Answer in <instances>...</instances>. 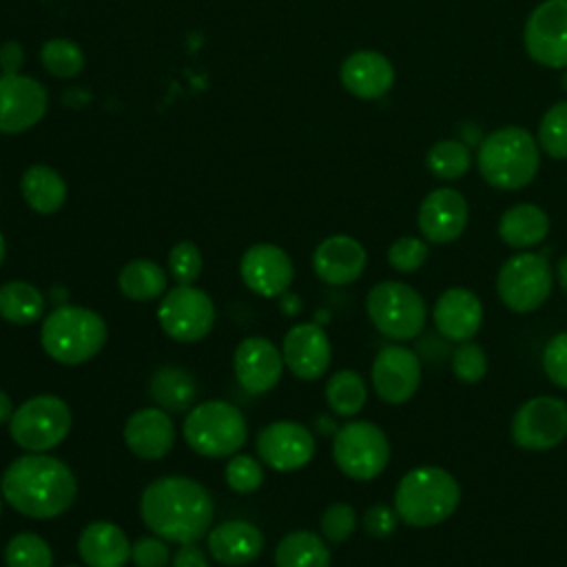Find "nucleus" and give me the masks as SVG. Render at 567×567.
Returning <instances> with one entry per match:
<instances>
[{
    "mask_svg": "<svg viewBox=\"0 0 567 567\" xmlns=\"http://www.w3.org/2000/svg\"><path fill=\"white\" fill-rule=\"evenodd\" d=\"M40 62L55 78H73L84 66V53L75 42L66 38H53L40 49Z\"/></svg>",
    "mask_w": 567,
    "mask_h": 567,
    "instance_id": "nucleus-37",
    "label": "nucleus"
},
{
    "mask_svg": "<svg viewBox=\"0 0 567 567\" xmlns=\"http://www.w3.org/2000/svg\"><path fill=\"white\" fill-rule=\"evenodd\" d=\"M261 549L264 534L248 520H226L208 532V551L221 565H248L259 558Z\"/></svg>",
    "mask_w": 567,
    "mask_h": 567,
    "instance_id": "nucleus-25",
    "label": "nucleus"
},
{
    "mask_svg": "<svg viewBox=\"0 0 567 567\" xmlns=\"http://www.w3.org/2000/svg\"><path fill=\"white\" fill-rule=\"evenodd\" d=\"M173 567H208L204 551L195 543H186L173 556Z\"/></svg>",
    "mask_w": 567,
    "mask_h": 567,
    "instance_id": "nucleus-47",
    "label": "nucleus"
},
{
    "mask_svg": "<svg viewBox=\"0 0 567 567\" xmlns=\"http://www.w3.org/2000/svg\"><path fill=\"white\" fill-rule=\"evenodd\" d=\"M22 62H24V51L18 42H4L0 47V66L4 73L16 75L22 69Z\"/></svg>",
    "mask_w": 567,
    "mask_h": 567,
    "instance_id": "nucleus-46",
    "label": "nucleus"
},
{
    "mask_svg": "<svg viewBox=\"0 0 567 567\" xmlns=\"http://www.w3.org/2000/svg\"><path fill=\"white\" fill-rule=\"evenodd\" d=\"M434 323L445 339L467 341L483 323V303L470 288H450L436 299Z\"/></svg>",
    "mask_w": 567,
    "mask_h": 567,
    "instance_id": "nucleus-24",
    "label": "nucleus"
},
{
    "mask_svg": "<svg viewBox=\"0 0 567 567\" xmlns=\"http://www.w3.org/2000/svg\"><path fill=\"white\" fill-rule=\"evenodd\" d=\"M0 492L16 512L29 518H53L71 507L78 481L66 463L35 452L7 465Z\"/></svg>",
    "mask_w": 567,
    "mask_h": 567,
    "instance_id": "nucleus-2",
    "label": "nucleus"
},
{
    "mask_svg": "<svg viewBox=\"0 0 567 567\" xmlns=\"http://www.w3.org/2000/svg\"><path fill=\"white\" fill-rule=\"evenodd\" d=\"M168 545L159 536H142L131 545V560L135 567H166Z\"/></svg>",
    "mask_w": 567,
    "mask_h": 567,
    "instance_id": "nucleus-44",
    "label": "nucleus"
},
{
    "mask_svg": "<svg viewBox=\"0 0 567 567\" xmlns=\"http://www.w3.org/2000/svg\"><path fill=\"white\" fill-rule=\"evenodd\" d=\"M549 233V217L536 204H514L498 219V235L512 248H532Z\"/></svg>",
    "mask_w": 567,
    "mask_h": 567,
    "instance_id": "nucleus-27",
    "label": "nucleus"
},
{
    "mask_svg": "<svg viewBox=\"0 0 567 567\" xmlns=\"http://www.w3.org/2000/svg\"><path fill=\"white\" fill-rule=\"evenodd\" d=\"M66 567H78V565H66Z\"/></svg>",
    "mask_w": 567,
    "mask_h": 567,
    "instance_id": "nucleus-54",
    "label": "nucleus"
},
{
    "mask_svg": "<svg viewBox=\"0 0 567 567\" xmlns=\"http://www.w3.org/2000/svg\"><path fill=\"white\" fill-rule=\"evenodd\" d=\"M332 458L354 481L377 478L390 461V443L383 430L370 421H350L334 432Z\"/></svg>",
    "mask_w": 567,
    "mask_h": 567,
    "instance_id": "nucleus-9",
    "label": "nucleus"
},
{
    "mask_svg": "<svg viewBox=\"0 0 567 567\" xmlns=\"http://www.w3.org/2000/svg\"><path fill=\"white\" fill-rule=\"evenodd\" d=\"M117 284L124 297L133 301H151L166 292L168 279L159 264L151 259H133L120 270Z\"/></svg>",
    "mask_w": 567,
    "mask_h": 567,
    "instance_id": "nucleus-31",
    "label": "nucleus"
},
{
    "mask_svg": "<svg viewBox=\"0 0 567 567\" xmlns=\"http://www.w3.org/2000/svg\"><path fill=\"white\" fill-rule=\"evenodd\" d=\"M365 310L372 326L388 339L405 341L425 328V301L403 281H381L365 299Z\"/></svg>",
    "mask_w": 567,
    "mask_h": 567,
    "instance_id": "nucleus-7",
    "label": "nucleus"
},
{
    "mask_svg": "<svg viewBox=\"0 0 567 567\" xmlns=\"http://www.w3.org/2000/svg\"><path fill=\"white\" fill-rule=\"evenodd\" d=\"M281 357L295 377L315 381L330 365V339L317 323H297L284 337Z\"/></svg>",
    "mask_w": 567,
    "mask_h": 567,
    "instance_id": "nucleus-20",
    "label": "nucleus"
},
{
    "mask_svg": "<svg viewBox=\"0 0 567 567\" xmlns=\"http://www.w3.org/2000/svg\"><path fill=\"white\" fill-rule=\"evenodd\" d=\"M11 416H13L11 399H9V394H7V392H2V390H0V423L11 421Z\"/></svg>",
    "mask_w": 567,
    "mask_h": 567,
    "instance_id": "nucleus-48",
    "label": "nucleus"
},
{
    "mask_svg": "<svg viewBox=\"0 0 567 567\" xmlns=\"http://www.w3.org/2000/svg\"><path fill=\"white\" fill-rule=\"evenodd\" d=\"M461 487L456 478L434 465L410 470L396 485L394 509L412 527H432L443 523L458 505Z\"/></svg>",
    "mask_w": 567,
    "mask_h": 567,
    "instance_id": "nucleus-4",
    "label": "nucleus"
},
{
    "mask_svg": "<svg viewBox=\"0 0 567 567\" xmlns=\"http://www.w3.org/2000/svg\"><path fill=\"white\" fill-rule=\"evenodd\" d=\"M239 275L252 292L261 297H281L292 284L295 266L284 248L275 244H255L244 252Z\"/></svg>",
    "mask_w": 567,
    "mask_h": 567,
    "instance_id": "nucleus-17",
    "label": "nucleus"
},
{
    "mask_svg": "<svg viewBox=\"0 0 567 567\" xmlns=\"http://www.w3.org/2000/svg\"><path fill=\"white\" fill-rule=\"evenodd\" d=\"M281 308H284L286 315H297L299 308H301V301L297 297H290L288 292H284L281 295Z\"/></svg>",
    "mask_w": 567,
    "mask_h": 567,
    "instance_id": "nucleus-49",
    "label": "nucleus"
},
{
    "mask_svg": "<svg viewBox=\"0 0 567 567\" xmlns=\"http://www.w3.org/2000/svg\"><path fill=\"white\" fill-rule=\"evenodd\" d=\"M543 370L551 383L567 388V332L551 337L543 350Z\"/></svg>",
    "mask_w": 567,
    "mask_h": 567,
    "instance_id": "nucleus-43",
    "label": "nucleus"
},
{
    "mask_svg": "<svg viewBox=\"0 0 567 567\" xmlns=\"http://www.w3.org/2000/svg\"><path fill=\"white\" fill-rule=\"evenodd\" d=\"M368 255L350 235H332L323 239L312 255L315 275L330 286H346L361 277Z\"/></svg>",
    "mask_w": 567,
    "mask_h": 567,
    "instance_id": "nucleus-21",
    "label": "nucleus"
},
{
    "mask_svg": "<svg viewBox=\"0 0 567 567\" xmlns=\"http://www.w3.org/2000/svg\"><path fill=\"white\" fill-rule=\"evenodd\" d=\"M157 321L171 339L195 343L210 332L215 323V303L202 288L179 284L164 292L157 308Z\"/></svg>",
    "mask_w": 567,
    "mask_h": 567,
    "instance_id": "nucleus-11",
    "label": "nucleus"
},
{
    "mask_svg": "<svg viewBox=\"0 0 567 567\" xmlns=\"http://www.w3.org/2000/svg\"><path fill=\"white\" fill-rule=\"evenodd\" d=\"M226 483L239 494L257 492L264 483V470L250 454H233L226 465Z\"/></svg>",
    "mask_w": 567,
    "mask_h": 567,
    "instance_id": "nucleus-38",
    "label": "nucleus"
},
{
    "mask_svg": "<svg viewBox=\"0 0 567 567\" xmlns=\"http://www.w3.org/2000/svg\"><path fill=\"white\" fill-rule=\"evenodd\" d=\"M365 381L354 370H339L326 383L328 408L339 416H354L365 403Z\"/></svg>",
    "mask_w": 567,
    "mask_h": 567,
    "instance_id": "nucleus-34",
    "label": "nucleus"
},
{
    "mask_svg": "<svg viewBox=\"0 0 567 567\" xmlns=\"http://www.w3.org/2000/svg\"><path fill=\"white\" fill-rule=\"evenodd\" d=\"M104 319L82 306H58L44 317L40 341L44 352L64 365H80L93 359L106 343Z\"/></svg>",
    "mask_w": 567,
    "mask_h": 567,
    "instance_id": "nucleus-5",
    "label": "nucleus"
},
{
    "mask_svg": "<svg viewBox=\"0 0 567 567\" xmlns=\"http://www.w3.org/2000/svg\"><path fill=\"white\" fill-rule=\"evenodd\" d=\"M78 551L86 567H124L131 560V543L111 520L89 523L80 532Z\"/></svg>",
    "mask_w": 567,
    "mask_h": 567,
    "instance_id": "nucleus-26",
    "label": "nucleus"
},
{
    "mask_svg": "<svg viewBox=\"0 0 567 567\" xmlns=\"http://www.w3.org/2000/svg\"><path fill=\"white\" fill-rule=\"evenodd\" d=\"M501 301L514 312H532L545 303L551 292L549 261L538 252H518L509 257L496 277Z\"/></svg>",
    "mask_w": 567,
    "mask_h": 567,
    "instance_id": "nucleus-10",
    "label": "nucleus"
},
{
    "mask_svg": "<svg viewBox=\"0 0 567 567\" xmlns=\"http://www.w3.org/2000/svg\"><path fill=\"white\" fill-rule=\"evenodd\" d=\"M47 111L44 86L27 75H0V133H22Z\"/></svg>",
    "mask_w": 567,
    "mask_h": 567,
    "instance_id": "nucleus-16",
    "label": "nucleus"
},
{
    "mask_svg": "<svg viewBox=\"0 0 567 567\" xmlns=\"http://www.w3.org/2000/svg\"><path fill=\"white\" fill-rule=\"evenodd\" d=\"M421 383V361L405 346H383L372 361V385L379 399L399 405L412 399Z\"/></svg>",
    "mask_w": 567,
    "mask_h": 567,
    "instance_id": "nucleus-15",
    "label": "nucleus"
},
{
    "mask_svg": "<svg viewBox=\"0 0 567 567\" xmlns=\"http://www.w3.org/2000/svg\"><path fill=\"white\" fill-rule=\"evenodd\" d=\"M563 86H565V91H567V69H565V73H563Z\"/></svg>",
    "mask_w": 567,
    "mask_h": 567,
    "instance_id": "nucleus-52",
    "label": "nucleus"
},
{
    "mask_svg": "<svg viewBox=\"0 0 567 567\" xmlns=\"http://www.w3.org/2000/svg\"><path fill=\"white\" fill-rule=\"evenodd\" d=\"M396 523H399L396 509L383 503L368 507L363 514V527L372 538H388L396 529Z\"/></svg>",
    "mask_w": 567,
    "mask_h": 567,
    "instance_id": "nucleus-45",
    "label": "nucleus"
},
{
    "mask_svg": "<svg viewBox=\"0 0 567 567\" xmlns=\"http://www.w3.org/2000/svg\"><path fill=\"white\" fill-rule=\"evenodd\" d=\"M357 527V512L348 503H332L321 516V534L330 543H343Z\"/></svg>",
    "mask_w": 567,
    "mask_h": 567,
    "instance_id": "nucleus-42",
    "label": "nucleus"
},
{
    "mask_svg": "<svg viewBox=\"0 0 567 567\" xmlns=\"http://www.w3.org/2000/svg\"><path fill=\"white\" fill-rule=\"evenodd\" d=\"M556 275H558V281L563 286V290H567V255L558 261V268H556Z\"/></svg>",
    "mask_w": 567,
    "mask_h": 567,
    "instance_id": "nucleus-50",
    "label": "nucleus"
},
{
    "mask_svg": "<svg viewBox=\"0 0 567 567\" xmlns=\"http://www.w3.org/2000/svg\"><path fill=\"white\" fill-rule=\"evenodd\" d=\"M144 525L159 538L177 545L199 540L215 516L210 492L188 476L151 481L140 498Z\"/></svg>",
    "mask_w": 567,
    "mask_h": 567,
    "instance_id": "nucleus-1",
    "label": "nucleus"
},
{
    "mask_svg": "<svg viewBox=\"0 0 567 567\" xmlns=\"http://www.w3.org/2000/svg\"><path fill=\"white\" fill-rule=\"evenodd\" d=\"M567 436V403L556 396L525 401L512 419V439L523 450H549Z\"/></svg>",
    "mask_w": 567,
    "mask_h": 567,
    "instance_id": "nucleus-13",
    "label": "nucleus"
},
{
    "mask_svg": "<svg viewBox=\"0 0 567 567\" xmlns=\"http://www.w3.org/2000/svg\"><path fill=\"white\" fill-rule=\"evenodd\" d=\"M257 454L268 467L292 472L312 461L315 436L297 421H275L257 434Z\"/></svg>",
    "mask_w": 567,
    "mask_h": 567,
    "instance_id": "nucleus-14",
    "label": "nucleus"
},
{
    "mask_svg": "<svg viewBox=\"0 0 567 567\" xmlns=\"http://www.w3.org/2000/svg\"><path fill=\"white\" fill-rule=\"evenodd\" d=\"M425 166L436 179H461L472 166V151L463 140H439L425 155Z\"/></svg>",
    "mask_w": 567,
    "mask_h": 567,
    "instance_id": "nucleus-33",
    "label": "nucleus"
},
{
    "mask_svg": "<svg viewBox=\"0 0 567 567\" xmlns=\"http://www.w3.org/2000/svg\"><path fill=\"white\" fill-rule=\"evenodd\" d=\"M275 567H330V549L315 532L297 529L279 540Z\"/></svg>",
    "mask_w": 567,
    "mask_h": 567,
    "instance_id": "nucleus-30",
    "label": "nucleus"
},
{
    "mask_svg": "<svg viewBox=\"0 0 567 567\" xmlns=\"http://www.w3.org/2000/svg\"><path fill=\"white\" fill-rule=\"evenodd\" d=\"M527 55L549 69H567V0H543L525 22Z\"/></svg>",
    "mask_w": 567,
    "mask_h": 567,
    "instance_id": "nucleus-12",
    "label": "nucleus"
},
{
    "mask_svg": "<svg viewBox=\"0 0 567 567\" xmlns=\"http://www.w3.org/2000/svg\"><path fill=\"white\" fill-rule=\"evenodd\" d=\"M4 563L7 567H51L53 554L42 536L33 532H20L7 543Z\"/></svg>",
    "mask_w": 567,
    "mask_h": 567,
    "instance_id": "nucleus-35",
    "label": "nucleus"
},
{
    "mask_svg": "<svg viewBox=\"0 0 567 567\" xmlns=\"http://www.w3.org/2000/svg\"><path fill=\"white\" fill-rule=\"evenodd\" d=\"M536 142L554 159H567V100L545 111L538 124Z\"/></svg>",
    "mask_w": 567,
    "mask_h": 567,
    "instance_id": "nucleus-36",
    "label": "nucleus"
},
{
    "mask_svg": "<svg viewBox=\"0 0 567 567\" xmlns=\"http://www.w3.org/2000/svg\"><path fill=\"white\" fill-rule=\"evenodd\" d=\"M182 432L193 452L208 458H221L239 452L246 443L248 425L237 405L213 399L188 410Z\"/></svg>",
    "mask_w": 567,
    "mask_h": 567,
    "instance_id": "nucleus-6",
    "label": "nucleus"
},
{
    "mask_svg": "<svg viewBox=\"0 0 567 567\" xmlns=\"http://www.w3.org/2000/svg\"><path fill=\"white\" fill-rule=\"evenodd\" d=\"M148 392L162 410L184 412L197 399V383L190 372L175 365H164L151 377Z\"/></svg>",
    "mask_w": 567,
    "mask_h": 567,
    "instance_id": "nucleus-29",
    "label": "nucleus"
},
{
    "mask_svg": "<svg viewBox=\"0 0 567 567\" xmlns=\"http://www.w3.org/2000/svg\"><path fill=\"white\" fill-rule=\"evenodd\" d=\"M339 75L343 86L361 100H377L385 95L394 84L392 62L383 53L372 49L350 53L343 60Z\"/></svg>",
    "mask_w": 567,
    "mask_h": 567,
    "instance_id": "nucleus-23",
    "label": "nucleus"
},
{
    "mask_svg": "<svg viewBox=\"0 0 567 567\" xmlns=\"http://www.w3.org/2000/svg\"><path fill=\"white\" fill-rule=\"evenodd\" d=\"M71 430V410L55 394L27 399L9 421L11 439L27 452H47L60 445Z\"/></svg>",
    "mask_w": 567,
    "mask_h": 567,
    "instance_id": "nucleus-8",
    "label": "nucleus"
},
{
    "mask_svg": "<svg viewBox=\"0 0 567 567\" xmlns=\"http://www.w3.org/2000/svg\"><path fill=\"white\" fill-rule=\"evenodd\" d=\"M467 202L454 188H436L419 206V230L432 244H447L461 237L467 226Z\"/></svg>",
    "mask_w": 567,
    "mask_h": 567,
    "instance_id": "nucleus-19",
    "label": "nucleus"
},
{
    "mask_svg": "<svg viewBox=\"0 0 567 567\" xmlns=\"http://www.w3.org/2000/svg\"><path fill=\"white\" fill-rule=\"evenodd\" d=\"M168 270L177 284H193L202 272V252L199 248L184 239L177 241L168 252Z\"/></svg>",
    "mask_w": 567,
    "mask_h": 567,
    "instance_id": "nucleus-40",
    "label": "nucleus"
},
{
    "mask_svg": "<svg viewBox=\"0 0 567 567\" xmlns=\"http://www.w3.org/2000/svg\"><path fill=\"white\" fill-rule=\"evenodd\" d=\"M124 441L135 456L157 461L171 452L175 443V425L166 410L142 408L126 419Z\"/></svg>",
    "mask_w": 567,
    "mask_h": 567,
    "instance_id": "nucleus-22",
    "label": "nucleus"
},
{
    "mask_svg": "<svg viewBox=\"0 0 567 567\" xmlns=\"http://www.w3.org/2000/svg\"><path fill=\"white\" fill-rule=\"evenodd\" d=\"M452 372L461 383H478L487 372V357L483 348L461 341L452 352Z\"/></svg>",
    "mask_w": 567,
    "mask_h": 567,
    "instance_id": "nucleus-39",
    "label": "nucleus"
},
{
    "mask_svg": "<svg viewBox=\"0 0 567 567\" xmlns=\"http://www.w3.org/2000/svg\"><path fill=\"white\" fill-rule=\"evenodd\" d=\"M0 512H2V492H0Z\"/></svg>",
    "mask_w": 567,
    "mask_h": 567,
    "instance_id": "nucleus-53",
    "label": "nucleus"
},
{
    "mask_svg": "<svg viewBox=\"0 0 567 567\" xmlns=\"http://www.w3.org/2000/svg\"><path fill=\"white\" fill-rule=\"evenodd\" d=\"M481 177L501 190L527 186L540 166V146L523 126H501L487 133L476 153Z\"/></svg>",
    "mask_w": 567,
    "mask_h": 567,
    "instance_id": "nucleus-3",
    "label": "nucleus"
},
{
    "mask_svg": "<svg viewBox=\"0 0 567 567\" xmlns=\"http://www.w3.org/2000/svg\"><path fill=\"white\" fill-rule=\"evenodd\" d=\"M233 370L237 383L248 394H264L279 383L284 357L272 341L264 337H248L235 348Z\"/></svg>",
    "mask_w": 567,
    "mask_h": 567,
    "instance_id": "nucleus-18",
    "label": "nucleus"
},
{
    "mask_svg": "<svg viewBox=\"0 0 567 567\" xmlns=\"http://www.w3.org/2000/svg\"><path fill=\"white\" fill-rule=\"evenodd\" d=\"M425 259H427V244L412 235L399 237L388 248V261L399 272H414L425 264Z\"/></svg>",
    "mask_w": 567,
    "mask_h": 567,
    "instance_id": "nucleus-41",
    "label": "nucleus"
},
{
    "mask_svg": "<svg viewBox=\"0 0 567 567\" xmlns=\"http://www.w3.org/2000/svg\"><path fill=\"white\" fill-rule=\"evenodd\" d=\"M20 190L27 204L42 215H51L62 208L66 199V184L64 179L49 166L35 164L24 171L20 179Z\"/></svg>",
    "mask_w": 567,
    "mask_h": 567,
    "instance_id": "nucleus-28",
    "label": "nucleus"
},
{
    "mask_svg": "<svg viewBox=\"0 0 567 567\" xmlns=\"http://www.w3.org/2000/svg\"><path fill=\"white\" fill-rule=\"evenodd\" d=\"M2 259H4V237L0 233V264H2Z\"/></svg>",
    "mask_w": 567,
    "mask_h": 567,
    "instance_id": "nucleus-51",
    "label": "nucleus"
},
{
    "mask_svg": "<svg viewBox=\"0 0 567 567\" xmlns=\"http://www.w3.org/2000/svg\"><path fill=\"white\" fill-rule=\"evenodd\" d=\"M44 315V295L27 281L0 286V317L16 326H29Z\"/></svg>",
    "mask_w": 567,
    "mask_h": 567,
    "instance_id": "nucleus-32",
    "label": "nucleus"
}]
</instances>
